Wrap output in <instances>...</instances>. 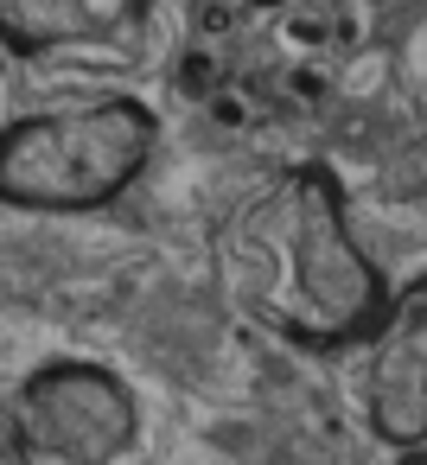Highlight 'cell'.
I'll return each instance as SVG.
<instances>
[{
    "instance_id": "4",
    "label": "cell",
    "mask_w": 427,
    "mask_h": 465,
    "mask_svg": "<svg viewBox=\"0 0 427 465\" xmlns=\"http://www.w3.org/2000/svg\"><path fill=\"white\" fill-rule=\"evenodd\" d=\"M154 0H0V45L33 64H141Z\"/></svg>"
},
{
    "instance_id": "3",
    "label": "cell",
    "mask_w": 427,
    "mask_h": 465,
    "mask_svg": "<svg viewBox=\"0 0 427 465\" xmlns=\"http://www.w3.org/2000/svg\"><path fill=\"white\" fill-rule=\"evenodd\" d=\"M7 420L33 465H122L141 446V395L90 357H52L20 376Z\"/></svg>"
},
{
    "instance_id": "1",
    "label": "cell",
    "mask_w": 427,
    "mask_h": 465,
    "mask_svg": "<svg viewBox=\"0 0 427 465\" xmlns=\"http://www.w3.org/2000/svg\"><path fill=\"white\" fill-rule=\"evenodd\" d=\"M223 274L249 319L313 351L357 344L389 312V281L325 166H293L249 198L223 236Z\"/></svg>"
},
{
    "instance_id": "6",
    "label": "cell",
    "mask_w": 427,
    "mask_h": 465,
    "mask_svg": "<svg viewBox=\"0 0 427 465\" xmlns=\"http://www.w3.org/2000/svg\"><path fill=\"white\" fill-rule=\"evenodd\" d=\"M402 465H427V446H421V452H408V459H402Z\"/></svg>"
},
{
    "instance_id": "5",
    "label": "cell",
    "mask_w": 427,
    "mask_h": 465,
    "mask_svg": "<svg viewBox=\"0 0 427 465\" xmlns=\"http://www.w3.org/2000/svg\"><path fill=\"white\" fill-rule=\"evenodd\" d=\"M363 420L382 446H427V281L389 293V312L363 338Z\"/></svg>"
},
{
    "instance_id": "2",
    "label": "cell",
    "mask_w": 427,
    "mask_h": 465,
    "mask_svg": "<svg viewBox=\"0 0 427 465\" xmlns=\"http://www.w3.org/2000/svg\"><path fill=\"white\" fill-rule=\"evenodd\" d=\"M160 153V115L141 96L39 109L0 128V204L33 217H84L115 204Z\"/></svg>"
}]
</instances>
